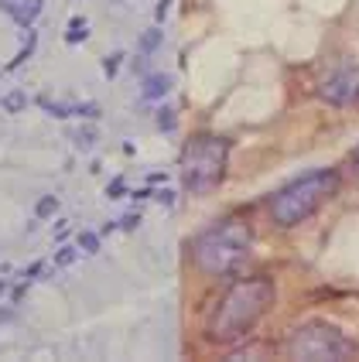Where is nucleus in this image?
<instances>
[{
    "mask_svg": "<svg viewBox=\"0 0 359 362\" xmlns=\"http://www.w3.org/2000/svg\"><path fill=\"white\" fill-rule=\"evenodd\" d=\"M274 304V284L270 277H243L220 298L212 318H209V342L233 345L246 339L253 332V325L267 315V308Z\"/></svg>",
    "mask_w": 359,
    "mask_h": 362,
    "instance_id": "f257e3e1",
    "label": "nucleus"
},
{
    "mask_svg": "<svg viewBox=\"0 0 359 362\" xmlns=\"http://www.w3.org/2000/svg\"><path fill=\"white\" fill-rule=\"evenodd\" d=\"M250 246H253V229L246 222L222 219L220 226L199 233V240L192 243V260L209 277H229L250 260Z\"/></svg>",
    "mask_w": 359,
    "mask_h": 362,
    "instance_id": "f03ea898",
    "label": "nucleus"
},
{
    "mask_svg": "<svg viewBox=\"0 0 359 362\" xmlns=\"http://www.w3.org/2000/svg\"><path fill=\"white\" fill-rule=\"evenodd\" d=\"M336 192H339V171L315 168V171L295 178L291 185L278 188V192L270 195V202H267V212H270V219L278 222V226L295 229V226H301L308 216H315Z\"/></svg>",
    "mask_w": 359,
    "mask_h": 362,
    "instance_id": "7ed1b4c3",
    "label": "nucleus"
},
{
    "mask_svg": "<svg viewBox=\"0 0 359 362\" xmlns=\"http://www.w3.org/2000/svg\"><path fill=\"white\" fill-rule=\"evenodd\" d=\"M229 161V141L212 137V134H195L192 141H185L178 154L181 168V188L192 195H209L226 175Z\"/></svg>",
    "mask_w": 359,
    "mask_h": 362,
    "instance_id": "20e7f679",
    "label": "nucleus"
},
{
    "mask_svg": "<svg viewBox=\"0 0 359 362\" xmlns=\"http://www.w3.org/2000/svg\"><path fill=\"white\" fill-rule=\"evenodd\" d=\"M287 356L298 362H336L353 356V342L342 335L336 325H325V322H308L301 325L298 332L287 339Z\"/></svg>",
    "mask_w": 359,
    "mask_h": 362,
    "instance_id": "39448f33",
    "label": "nucleus"
},
{
    "mask_svg": "<svg viewBox=\"0 0 359 362\" xmlns=\"http://www.w3.org/2000/svg\"><path fill=\"white\" fill-rule=\"evenodd\" d=\"M319 100L329 106H353L359 100V65H346L339 72H332L319 86Z\"/></svg>",
    "mask_w": 359,
    "mask_h": 362,
    "instance_id": "423d86ee",
    "label": "nucleus"
},
{
    "mask_svg": "<svg viewBox=\"0 0 359 362\" xmlns=\"http://www.w3.org/2000/svg\"><path fill=\"white\" fill-rule=\"evenodd\" d=\"M11 18L18 21L21 28H31V21L41 14V0H14L11 7H4Z\"/></svg>",
    "mask_w": 359,
    "mask_h": 362,
    "instance_id": "0eeeda50",
    "label": "nucleus"
},
{
    "mask_svg": "<svg viewBox=\"0 0 359 362\" xmlns=\"http://www.w3.org/2000/svg\"><path fill=\"white\" fill-rule=\"evenodd\" d=\"M168 89H171V76H164V72H154V76H147V79H144V89H140V96L151 103V100H161V96H168Z\"/></svg>",
    "mask_w": 359,
    "mask_h": 362,
    "instance_id": "6e6552de",
    "label": "nucleus"
},
{
    "mask_svg": "<svg viewBox=\"0 0 359 362\" xmlns=\"http://www.w3.org/2000/svg\"><path fill=\"white\" fill-rule=\"evenodd\" d=\"M38 103L45 113H52V117H59V120H69V117H72V103H55L52 96H41Z\"/></svg>",
    "mask_w": 359,
    "mask_h": 362,
    "instance_id": "1a4fd4ad",
    "label": "nucleus"
},
{
    "mask_svg": "<svg viewBox=\"0 0 359 362\" xmlns=\"http://www.w3.org/2000/svg\"><path fill=\"white\" fill-rule=\"evenodd\" d=\"M161 41H164V35H161V28H151V31H144L140 35V52L144 55H151V52H158Z\"/></svg>",
    "mask_w": 359,
    "mask_h": 362,
    "instance_id": "9d476101",
    "label": "nucleus"
},
{
    "mask_svg": "<svg viewBox=\"0 0 359 362\" xmlns=\"http://www.w3.org/2000/svg\"><path fill=\"white\" fill-rule=\"evenodd\" d=\"M89 38V31H86V21L76 18V21H69V31H65V41L69 45H79V41Z\"/></svg>",
    "mask_w": 359,
    "mask_h": 362,
    "instance_id": "9b49d317",
    "label": "nucleus"
},
{
    "mask_svg": "<svg viewBox=\"0 0 359 362\" xmlns=\"http://www.w3.org/2000/svg\"><path fill=\"white\" fill-rule=\"evenodd\" d=\"M72 141H76V147L89 151V147L96 144V130H93V127H79V130H72Z\"/></svg>",
    "mask_w": 359,
    "mask_h": 362,
    "instance_id": "f8f14e48",
    "label": "nucleus"
},
{
    "mask_svg": "<svg viewBox=\"0 0 359 362\" xmlns=\"http://www.w3.org/2000/svg\"><path fill=\"white\" fill-rule=\"evenodd\" d=\"M24 106H28V96H24V93H7V96H4V110H7V113H21V110H24Z\"/></svg>",
    "mask_w": 359,
    "mask_h": 362,
    "instance_id": "ddd939ff",
    "label": "nucleus"
},
{
    "mask_svg": "<svg viewBox=\"0 0 359 362\" xmlns=\"http://www.w3.org/2000/svg\"><path fill=\"white\" fill-rule=\"evenodd\" d=\"M55 212H59V199H55V195H48V199H41L38 205H35V216H38V219H48V216H55Z\"/></svg>",
    "mask_w": 359,
    "mask_h": 362,
    "instance_id": "4468645a",
    "label": "nucleus"
},
{
    "mask_svg": "<svg viewBox=\"0 0 359 362\" xmlns=\"http://www.w3.org/2000/svg\"><path fill=\"white\" fill-rule=\"evenodd\" d=\"M31 52H35V31H28V38H24V48L18 52V59L11 62V69H18V65H24V62L31 59Z\"/></svg>",
    "mask_w": 359,
    "mask_h": 362,
    "instance_id": "2eb2a0df",
    "label": "nucleus"
},
{
    "mask_svg": "<svg viewBox=\"0 0 359 362\" xmlns=\"http://www.w3.org/2000/svg\"><path fill=\"white\" fill-rule=\"evenodd\" d=\"M79 250H86V253H100V236H96V233H82Z\"/></svg>",
    "mask_w": 359,
    "mask_h": 362,
    "instance_id": "dca6fc26",
    "label": "nucleus"
},
{
    "mask_svg": "<svg viewBox=\"0 0 359 362\" xmlns=\"http://www.w3.org/2000/svg\"><path fill=\"white\" fill-rule=\"evenodd\" d=\"M76 257H79V253H76V246H65V250L55 253V267H69V263H76Z\"/></svg>",
    "mask_w": 359,
    "mask_h": 362,
    "instance_id": "f3484780",
    "label": "nucleus"
},
{
    "mask_svg": "<svg viewBox=\"0 0 359 362\" xmlns=\"http://www.w3.org/2000/svg\"><path fill=\"white\" fill-rule=\"evenodd\" d=\"M158 127L161 130H171V127H175V110H168V106L158 110Z\"/></svg>",
    "mask_w": 359,
    "mask_h": 362,
    "instance_id": "a211bd4d",
    "label": "nucleus"
},
{
    "mask_svg": "<svg viewBox=\"0 0 359 362\" xmlns=\"http://www.w3.org/2000/svg\"><path fill=\"white\" fill-rule=\"evenodd\" d=\"M137 222H140V216L137 212H130V216H123V219H120V229H137Z\"/></svg>",
    "mask_w": 359,
    "mask_h": 362,
    "instance_id": "6ab92c4d",
    "label": "nucleus"
},
{
    "mask_svg": "<svg viewBox=\"0 0 359 362\" xmlns=\"http://www.w3.org/2000/svg\"><path fill=\"white\" fill-rule=\"evenodd\" d=\"M120 59H123V55H110V59H106V76H113V72H117V65H120Z\"/></svg>",
    "mask_w": 359,
    "mask_h": 362,
    "instance_id": "aec40b11",
    "label": "nucleus"
},
{
    "mask_svg": "<svg viewBox=\"0 0 359 362\" xmlns=\"http://www.w3.org/2000/svg\"><path fill=\"white\" fill-rule=\"evenodd\" d=\"M120 192H123V178H117L110 185V199H120Z\"/></svg>",
    "mask_w": 359,
    "mask_h": 362,
    "instance_id": "412c9836",
    "label": "nucleus"
},
{
    "mask_svg": "<svg viewBox=\"0 0 359 362\" xmlns=\"http://www.w3.org/2000/svg\"><path fill=\"white\" fill-rule=\"evenodd\" d=\"M353 168H356V175H359V151L353 154Z\"/></svg>",
    "mask_w": 359,
    "mask_h": 362,
    "instance_id": "4be33fe9",
    "label": "nucleus"
},
{
    "mask_svg": "<svg viewBox=\"0 0 359 362\" xmlns=\"http://www.w3.org/2000/svg\"><path fill=\"white\" fill-rule=\"evenodd\" d=\"M0 294H4V284H0Z\"/></svg>",
    "mask_w": 359,
    "mask_h": 362,
    "instance_id": "5701e85b",
    "label": "nucleus"
}]
</instances>
